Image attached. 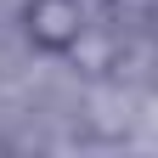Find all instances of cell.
<instances>
[{"label": "cell", "instance_id": "6da1fadb", "mask_svg": "<svg viewBox=\"0 0 158 158\" xmlns=\"http://www.w3.org/2000/svg\"><path fill=\"white\" fill-rule=\"evenodd\" d=\"M17 23H23V40H28L34 51L68 56L79 40H85L90 17H85V0H23Z\"/></svg>", "mask_w": 158, "mask_h": 158}, {"label": "cell", "instance_id": "7a4b0ae2", "mask_svg": "<svg viewBox=\"0 0 158 158\" xmlns=\"http://www.w3.org/2000/svg\"><path fill=\"white\" fill-rule=\"evenodd\" d=\"M107 6V23L118 28V34H147L152 23H158V0H102Z\"/></svg>", "mask_w": 158, "mask_h": 158}, {"label": "cell", "instance_id": "3957f363", "mask_svg": "<svg viewBox=\"0 0 158 158\" xmlns=\"http://www.w3.org/2000/svg\"><path fill=\"white\" fill-rule=\"evenodd\" d=\"M0 152H6V141H0Z\"/></svg>", "mask_w": 158, "mask_h": 158}]
</instances>
